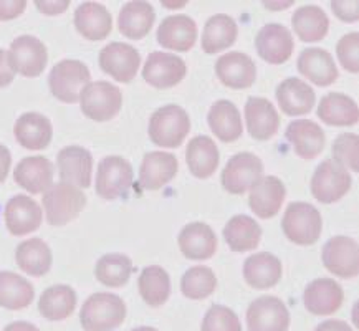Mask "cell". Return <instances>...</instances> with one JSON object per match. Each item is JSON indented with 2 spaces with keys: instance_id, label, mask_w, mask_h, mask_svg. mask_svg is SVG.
Returning <instances> with one entry per match:
<instances>
[{
  "instance_id": "obj_33",
  "label": "cell",
  "mask_w": 359,
  "mask_h": 331,
  "mask_svg": "<svg viewBox=\"0 0 359 331\" xmlns=\"http://www.w3.org/2000/svg\"><path fill=\"white\" fill-rule=\"evenodd\" d=\"M207 121L214 135L224 142L237 141L243 133L241 112L229 100H219L217 103H214Z\"/></svg>"
},
{
  "instance_id": "obj_46",
  "label": "cell",
  "mask_w": 359,
  "mask_h": 331,
  "mask_svg": "<svg viewBox=\"0 0 359 331\" xmlns=\"http://www.w3.org/2000/svg\"><path fill=\"white\" fill-rule=\"evenodd\" d=\"M358 135L354 133H344L339 135L333 142V156L336 163L341 164L344 169L359 171V159H358Z\"/></svg>"
},
{
  "instance_id": "obj_7",
  "label": "cell",
  "mask_w": 359,
  "mask_h": 331,
  "mask_svg": "<svg viewBox=\"0 0 359 331\" xmlns=\"http://www.w3.org/2000/svg\"><path fill=\"white\" fill-rule=\"evenodd\" d=\"M353 179L348 169L333 159H326L316 168L311 179V194L321 204H333L351 189Z\"/></svg>"
},
{
  "instance_id": "obj_4",
  "label": "cell",
  "mask_w": 359,
  "mask_h": 331,
  "mask_svg": "<svg viewBox=\"0 0 359 331\" xmlns=\"http://www.w3.org/2000/svg\"><path fill=\"white\" fill-rule=\"evenodd\" d=\"M86 205V196L80 187L68 182H57L43 194V207L50 225L62 227L78 215Z\"/></svg>"
},
{
  "instance_id": "obj_14",
  "label": "cell",
  "mask_w": 359,
  "mask_h": 331,
  "mask_svg": "<svg viewBox=\"0 0 359 331\" xmlns=\"http://www.w3.org/2000/svg\"><path fill=\"white\" fill-rule=\"evenodd\" d=\"M323 265L339 278H354L359 273L358 242L351 237L330 238L323 247Z\"/></svg>"
},
{
  "instance_id": "obj_39",
  "label": "cell",
  "mask_w": 359,
  "mask_h": 331,
  "mask_svg": "<svg viewBox=\"0 0 359 331\" xmlns=\"http://www.w3.org/2000/svg\"><path fill=\"white\" fill-rule=\"evenodd\" d=\"M293 30L298 39L306 43H315V41L323 40L330 29V20L323 12V8L316 6L300 7L293 13L292 18Z\"/></svg>"
},
{
  "instance_id": "obj_24",
  "label": "cell",
  "mask_w": 359,
  "mask_h": 331,
  "mask_svg": "<svg viewBox=\"0 0 359 331\" xmlns=\"http://www.w3.org/2000/svg\"><path fill=\"white\" fill-rule=\"evenodd\" d=\"M13 135L25 149L41 151L52 142L53 128L50 119L41 113H24L15 121Z\"/></svg>"
},
{
  "instance_id": "obj_18",
  "label": "cell",
  "mask_w": 359,
  "mask_h": 331,
  "mask_svg": "<svg viewBox=\"0 0 359 331\" xmlns=\"http://www.w3.org/2000/svg\"><path fill=\"white\" fill-rule=\"evenodd\" d=\"M215 73L225 86L232 90H245L255 83L257 67L248 55L230 52L215 63Z\"/></svg>"
},
{
  "instance_id": "obj_15",
  "label": "cell",
  "mask_w": 359,
  "mask_h": 331,
  "mask_svg": "<svg viewBox=\"0 0 359 331\" xmlns=\"http://www.w3.org/2000/svg\"><path fill=\"white\" fill-rule=\"evenodd\" d=\"M57 164L62 182L86 189L91 186L93 173V156L81 146H67L57 156Z\"/></svg>"
},
{
  "instance_id": "obj_43",
  "label": "cell",
  "mask_w": 359,
  "mask_h": 331,
  "mask_svg": "<svg viewBox=\"0 0 359 331\" xmlns=\"http://www.w3.org/2000/svg\"><path fill=\"white\" fill-rule=\"evenodd\" d=\"M133 272V262L124 254H107L98 260L95 269L96 280L104 287L119 288L128 283Z\"/></svg>"
},
{
  "instance_id": "obj_31",
  "label": "cell",
  "mask_w": 359,
  "mask_h": 331,
  "mask_svg": "<svg viewBox=\"0 0 359 331\" xmlns=\"http://www.w3.org/2000/svg\"><path fill=\"white\" fill-rule=\"evenodd\" d=\"M298 72L316 86H330L338 78L333 57L323 48H306L298 57Z\"/></svg>"
},
{
  "instance_id": "obj_45",
  "label": "cell",
  "mask_w": 359,
  "mask_h": 331,
  "mask_svg": "<svg viewBox=\"0 0 359 331\" xmlns=\"http://www.w3.org/2000/svg\"><path fill=\"white\" fill-rule=\"evenodd\" d=\"M202 331H242L236 311L224 305H212L202 320Z\"/></svg>"
},
{
  "instance_id": "obj_20",
  "label": "cell",
  "mask_w": 359,
  "mask_h": 331,
  "mask_svg": "<svg viewBox=\"0 0 359 331\" xmlns=\"http://www.w3.org/2000/svg\"><path fill=\"white\" fill-rule=\"evenodd\" d=\"M287 189L285 184L275 176L262 177L259 182L250 189L248 204L253 214L259 215L260 219H271L280 212Z\"/></svg>"
},
{
  "instance_id": "obj_21",
  "label": "cell",
  "mask_w": 359,
  "mask_h": 331,
  "mask_svg": "<svg viewBox=\"0 0 359 331\" xmlns=\"http://www.w3.org/2000/svg\"><path fill=\"white\" fill-rule=\"evenodd\" d=\"M197 40V25L187 15H171L161 22L158 43L174 52H189Z\"/></svg>"
},
{
  "instance_id": "obj_29",
  "label": "cell",
  "mask_w": 359,
  "mask_h": 331,
  "mask_svg": "<svg viewBox=\"0 0 359 331\" xmlns=\"http://www.w3.org/2000/svg\"><path fill=\"white\" fill-rule=\"evenodd\" d=\"M287 140L303 159H315L325 148V133L315 121L297 119L287 128Z\"/></svg>"
},
{
  "instance_id": "obj_35",
  "label": "cell",
  "mask_w": 359,
  "mask_h": 331,
  "mask_svg": "<svg viewBox=\"0 0 359 331\" xmlns=\"http://www.w3.org/2000/svg\"><path fill=\"white\" fill-rule=\"evenodd\" d=\"M316 114L330 126H354L359 121L356 101L343 93H328L323 96Z\"/></svg>"
},
{
  "instance_id": "obj_8",
  "label": "cell",
  "mask_w": 359,
  "mask_h": 331,
  "mask_svg": "<svg viewBox=\"0 0 359 331\" xmlns=\"http://www.w3.org/2000/svg\"><path fill=\"white\" fill-rule=\"evenodd\" d=\"M133 166L121 156H107L98 164L96 192L107 201L124 197L133 186Z\"/></svg>"
},
{
  "instance_id": "obj_42",
  "label": "cell",
  "mask_w": 359,
  "mask_h": 331,
  "mask_svg": "<svg viewBox=\"0 0 359 331\" xmlns=\"http://www.w3.org/2000/svg\"><path fill=\"white\" fill-rule=\"evenodd\" d=\"M137 285H140L141 298L153 308L164 305L171 295V278L159 265L146 266L140 275Z\"/></svg>"
},
{
  "instance_id": "obj_47",
  "label": "cell",
  "mask_w": 359,
  "mask_h": 331,
  "mask_svg": "<svg viewBox=\"0 0 359 331\" xmlns=\"http://www.w3.org/2000/svg\"><path fill=\"white\" fill-rule=\"evenodd\" d=\"M336 53H338L339 62L344 70L349 73L359 72V35L358 32H351L346 34L341 40L338 41L336 47Z\"/></svg>"
},
{
  "instance_id": "obj_17",
  "label": "cell",
  "mask_w": 359,
  "mask_h": 331,
  "mask_svg": "<svg viewBox=\"0 0 359 331\" xmlns=\"http://www.w3.org/2000/svg\"><path fill=\"white\" fill-rule=\"evenodd\" d=\"M306 310L311 315L328 316L339 310L344 302V292L341 285L331 278H316L306 285L303 295Z\"/></svg>"
},
{
  "instance_id": "obj_30",
  "label": "cell",
  "mask_w": 359,
  "mask_h": 331,
  "mask_svg": "<svg viewBox=\"0 0 359 331\" xmlns=\"http://www.w3.org/2000/svg\"><path fill=\"white\" fill-rule=\"evenodd\" d=\"M282 262L273 254L260 252L248 257L243 264V277L252 288L266 290L275 287L282 278Z\"/></svg>"
},
{
  "instance_id": "obj_55",
  "label": "cell",
  "mask_w": 359,
  "mask_h": 331,
  "mask_svg": "<svg viewBox=\"0 0 359 331\" xmlns=\"http://www.w3.org/2000/svg\"><path fill=\"white\" fill-rule=\"evenodd\" d=\"M131 331H159V330L153 328V326H137V328L131 330Z\"/></svg>"
},
{
  "instance_id": "obj_51",
  "label": "cell",
  "mask_w": 359,
  "mask_h": 331,
  "mask_svg": "<svg viewBox=\"0 0 359 331\" xmlns=\"http://www.w3.org/2000/svg\"><path fill=\"white\" fill-rule=\"evenodd\" d=\"M13 78H15V73H13L11 63H8L7 52L0 48V88H6V86L11 85Z\"/></svg>"
},
{
  "instance_id": "obj_34",
  "label": "cell",
  "mask_w": 359,
  "mask_h": 331,
  "mask_svg": "<svg viewBox=\"0 0 359 331\" xmlns=\"http://www.w3.org/2000/svg\"><path fill=\"white\" fill-rule=\"evenodd\" d=\"M219 149L209 136H196L187 144L186 161L189 171L199 179H207L215 173L219 166Z\"/></svg>"
},
{
  "instance_id": "obj_23",
  "label": "cell",
  "mask_w": 359,
  "mask_h": 331,
  "mask_svg": "<svg viewBox=\"0 0 359 331\" xmlns=\"http://www.w3.org/2000/svg\"><path fill=\"white\" fill-rule=\"evenodd\" d=\"M179 169L177 158L171 153L153 151L142 158L140 182L147 191H158L176 177Z\"/></svg>"
},
{
  "instance_id": "obj_3",
  "label": "cell",
  "mask_w": 359,
  "mask_h": 331,
  "mask_svg": "<svg viewBox=\"0 0 359 331\" xmlns=\"http://www.w3.org/2000/svg\"><path fill=\"white\" fill-rule=\"evenodd\" d=\"M282 227L288 241L297 245H313L321 236L323 219L315 205L308 202H292L285 210Z\"/></svg>"
},
{
  "instance_id": "obj_16",
  "label": "cell",
  "mask_w": 359,
  "mask_h": 331,
  "mask_svg": "<svg viewBox=\"0 0 359 331\" xmlns=\"http://www.w3.org/2000/svg\"><path fill=\"white\" fill-rule=\"evenodd\" d=\"M257 52L266 63L282 65L293 55V35L287 27L280 24H269L262 27L255 40Z\"/></svg>"
},
{
  "instance_id": "obj_6",
  "label": "cell",
  "mask_w": 359,
  "mask_h": 331,
  "mask_svg": "<svg viewBox=\"0 0 359 331\" xmlns=\"http://www.w3.org/2000/svg\"><path fill=\"white\" fill-rule=\"evenodd\" d=\"M80 104L86 118L104 123L121 112L123 93L118 86L108 81H90L81 91Z\"/></svg>"
},
{
  "instance_id": "obj_53",
  "label": "cell",
  "mask_w": 359,
  "mask_h": 331,
  "mask_svg": "<svg viewBox=\"0 0 359 331\" xmlns=\"http://www.w3.org/2000/svg\"><path fill=\"white\" fill-rule=\"evenodd\" d=\"M315 331H353V328L343 320H326L316 326Z\"/></svg>"
},
{
  "instance_id": "obj_25",
  "label": "cell",
  "mask_w": 359,
  "mask_h": 331,
  "mask_svg": "<svg viewBox=\"0 0 359 331\" xmlns=\"http://www.w3.org/2000/svg\"><path fill=\"white\" fill-rule=\"evenodd\" d=\"M41 207L29 196L18 194L6 205V224L13 236H27L41 225Z\"/></svg>"
},
{
  "instance_id": "obj_22",
  "label": "cell",
  "mask_w": 359,
  "mask_h": 331,
  "mask_svg": "<svg viewBox=\"0 0 359 331\" xmlns=\"http://www.w3.org/2000/svg\"><path fill=\"white\" fill-rule=\"evenodd\" d=\"M245 119L248 133L253 140L266 141L277 135L280 128V114L273 104L265 98H248L245 103Z\"/></svg>"
},
{
  "instance_id": "obj_37",
  "label": "cell",
  "mask_w": 359,
  "mask_h": 331,
  "mask_svg": "<svg viewBox=\"0 0 359 331\" xmlns=\"http://www.w3.org/2000/svg\"><path fill=\"white\" fill-rule=\"evenodd\" d=\"M76 308V293L68 285H53L41 293L39 311L50 321H62L72 316Z\"/></svg>"
},
{
  "instance_id": "obj_19",
  "label": "cell",
  "mask_w": 359,
  "mask_h": 331,
  "mask_svg": "<svg viewBox=\"0 0 359 331\" xmlns=\"http://www.w3.org/2000/svg\"><path fill=\"white\" fill-rule=\"evenodd\" d=\"M53 173L52 161L43 156H30L17 164L13 179L22 189L29 191L30 194H41V192L45 194L53 186Z\"/></svg>"
},
{
  "instance_id": "obj_5",
  "label": "cell",
  "mask_w": 359,
  "mask_h": 331,
  "mask_svg": "<svg viewBox=\"0 0 359 331\" xmlns=\"http://www.w3.org/2000/svg\"><path fill=\"white\" fill-rule=\"evenodd\" d=\"M91 80V73L85 63L78 60H62L52 68L48 76L50 91L62 103L80 101L81 91Z\"/></svg>"
},
{
  "instance_id": "obj_28",
  "label": "cell",
  "mask_w": 359,
  "mask_h": 331,
  "mask_svg": "<svg viewBox=\"0 0 359 331\" xmlns=\"http://www.w3.org/2000/svg\"><path fill=\"white\" fill-rule=\"evenodd\" d=\"M75 27L85 39L104 40L113 29L111 13L103 4L83 2L75 11Z\"/></svg>"
},
{
  "instance_id": "obj_9",
  "label": "cell",
  "mask_w": 359,
  "mask_h": 331,
  "mask_svg": "<svg viewBox=\"0 0 359 331\" xmlns=\"http://www.w3.org/2000/svg\"><path fill=\"white\" fill-rule=\"evenodd\" d=\"M264 176V163L252 153L232 156L222 171V186L230 194L242 196L250 191Z\"/></svg>"
},
{
  "instance_id": "obj_26",
  "label": "cell",
  "mask_w": 359,
  "mask_h": 331,
  "mask_svg": "<svg viewBox=\"0 0 359 331\" xmlns=\"http://www.w3.org/2000/svg\"><path fill=\"white\" fill-rule=\"evenodd\" d=\"M179 247L189 260H207L217 250V237L207 224L192 222L179 234Z\"/></svg>"
},
{
  "instance_id": "obj_1",
  "label": "cell",
  "mask_w": 359,
  "mask_h": 331,
  "mask_svg": "<svg viewBox=\"0 0 359 331\" xmlns=\"http://www.w3.org/2000/svg\"><path fill=\"white\" fill-rule=\"evenodd\" d=\"M126 318V303L114 293H95L83 303L80 323L85 331H113Z\"/></svg>"
},
{
  "instance_id": "obj_38",
  "label": "cell",
  "mask_w": 359,
  "mask_h": 331,
  "mask_svg": "<svg viewBox=\"0 0 359 331\" xmlns=\"http://www.w3.org/2000/svg\"><path fill=\"white\" fill-rule=\"evenodd\" d=\"M224 238L233 252H248L259 247L262 227L248 215H233L224 229Z\"/></svg>"
},
{
  "instance_id": "obj_48",
  "label": "cell",
  "mask_w": 359,
  "mask_h": 331,
  "mask_svg": "<svg viewBox=\"0 0 359 331\" xmlns=\"http://www.w3.org/2000/svg\"><path fill=\"white\" fill-rule=\"evenodd\" d=\"M358 0H346V2L334 0V2H331L334 15L346 24H356L358 22Z\"/></svg>"
},
{
  "instance_id": "obj_54",
  "label": "cell",
  "mask_w": 359,
  "mask_h": 331,
  "mask_svg": "<svg viewBox=\"0 0 359 331\" xmlns=\"http://www.w3.org/2000/svg\"><path fill=\"white\" fill-rule=\"evenodd\" d=\"M4 331H40L35 325L29 323V321H13V323L7 325Z\"/></svg>"
},
{
  "instance_id": "obj_32",
  "label": "cell",
  "mask_w": 359,
  "mask_h": 331,
  "mask_svg": "<svg viewBox=\"0 0 359 331\" xmlns=\"http://www.w3.org/2000/svg\"><path fill=\"white\" fill-rule=\"evenodd\" d=\"M156 20L154 8L151 4L135 0L128 2L119 12L118 27L124 36L131 40H141L149 34Z\"/></svg>"
},
{
  "instance_id": "obj_50",
  "label": "cell",
  "mask_w": 359,
  "mask_h": 331,
  "mask_svg": "<svg viewBox=\"0 0 359 331\" xmlns=\"http://www.w3.org/2000/svg\"><path fill=\"white\" fill-rule=\"evenodd\" d=\"M35 6L45 15H58L70 7V0H62V2H47V0H35Z\"/></svg>"
},
{
  "instance_id": "obj_11",
  "label": "cell",
  "mask_w": 359,
  "mask_h": 331,
  "mask_svg": "<svg viewBox=\"0 0 359 331\" xmlns=\"http://www.w3.org/2000/svg\"><path fill=\"white\" fill-rule=\"evenodd\" d=\"M187 73V65L182 58L172 53L153 52L147 57L144 68H142V78L147 85L154 88L165 90L172 88L184 80Z\"/></svg>"
},
{
  "instance_id": "obj_44",
  "label": "cell",
  "mask_w": 359,
  "mask_h": 331,
  "mask_svg": "<svg viewBox=\"0 0 359 331\" xmlns=\"http://www.w3.org/2000/svg\"><path fill=\"white\" fill-rule=\"evenodd\" d=\"M217 287V277L209 266H192L182 275L181 290L184 297L191 300H204L210 297Z\"/></svg>"
},
{
  "instance_id": "obj_52",
  "label": "cell",
  "mask_w": 359,
  "mask_h": 331,
  "mask_svg": "<svg viewBox=\"0 0 359 331\" xmlns=\"http://www.w3.org/2000/svg\"><path fill=\"white\" fill-rule=\"evenodd\" d=\"M11 164H12L11 151H8V148H6V146L0 144V184L7 179Z\"/></svg>"
},
{
  "instance_id": "obj_10",
  "label": "cell",
  "mask_w": 359,
  "mask_h": 331,
  "mask_svg": "<svg viewBox=\"0 0 359 331\" xmlns=\"http://www.w3.org/2000/svg\"><path fill=\"white\" fill-rule=\"evenodd\" d=\"M7 57L13 73H20L25 78L40 76L48 62L45 45L32 35H22L13 40Z\"/></svg>"
},
{
  "instance_id": "obj_27",
  "label": "cell",
  "mask_w": 359,
  "mask_h": 331,
  "mask_svg": "<svg viewBox=\"0 0 359 331\" xmlns=\"http://www.w3.org/2000/svg\"><path fill=\"white\" fill-rule=\"evenodd\" d=\"M277 101L287 116H302L315 107V91L300 78H287L277 86Z\"/></svg>"
},
{
  "instance_id": "obj_41",
  "label": "cell",
  "mask_w": 359,
  "mask_h": 331,
  "mask_svg": "<svg viewBox=\"0 0 359 331\" xmlns=\"http://www.w3.org/2000/svg\"><path fill=\"white\" fill-rule=\"evenodd\" d=\"M35 290L29 280L13 272H0V306L22 310L34 302Z\"/></svg>"
},
{
  "instance_id": "obj_36",
  "label": "cell",
  "mask_w": 359,
  "mask_h": 331,
  "mask_svg": "<svg viewBox=\"0 0 359 331\" xmlns=\"http://www.w3.org/2000/svg\"><path fill=\"white\" fill-rule=\"evenodd\" d=\"M238 35L237 22L225 13H217L205 22L202 34V48L205 53L214 55L232 47Z\"/></svg>"
},
{
  "instance_id": "obj_2",
  "label": "cell",
  "mask_w": 359,
  "mask_h": 331,
  "mask_svg": "<svg viewBox=\"0 0 359 331\" xmlns=\"http://www.w3.org/2000/svg\"><path fill=\"white\" fill-rule=\"evenodd\" d=\"M191 131V119L186 109L177 104H165L156 109L149 119V137L161 148H179Z\"/></svg>"
},
{
  "instance_id": "obj_12",
  "label": "cell",
  "mask_w": 359,
  "mask_h": 331,
  "mask_svg": "<svg viewBox=\"0 0 359 331\" xmlns=\"http://www.w3.org/2000/svg\"><path fill=\"white\" fill-rule=\"evenodd\" d=\"M141 65V55L135 47L121 41H113L100 52V67L119 83L135 80Z\"/></svg>"
},
{
  "instance_id": "obj_49",
  "label": "cell",
  "mask_w": 359,
  "mask_h": 331,
  "mask_svg": "<svg viewBox=\"0 0 359 331\" xmlns=\"http://www.w3.org/2000/svg\"><path fill=\"white\" fill-rule=\"evenodd\" d=\"M25 7V0H0V20H13L15 17L24 13Z\"/></svg>"
},
{
  "instance_id": "obj_40",
  "label": "cell",
  "mask_w": 359,
  "mask_h": 331,
  "mask_svg": "<svg viewBox=\"0 0 359 331\" xmlns=\"http://www.w3.org/2000/svg\"><path fill=\"white\" fill-rule=\"evenodd\" d=\"M17 264L32 277H41L52 269V250L41 238H29L15 250Z\"/></svg>"
},
{
  "instance_id": "obj_13",
  "label": "cell",
  "mask_w": 359,
  "mask_h": 331,
  "mask_svg": "<svg viewBox=\"0 0 359 331\" xmlns=\"http://www.w3.org/2000/svg\"><path fill=\"white\" fill-rule=\"evenodd\" d=\"M248 331H288L290 311L277 297H260L247 310Z\"/></svg>"
}]
</instances>
